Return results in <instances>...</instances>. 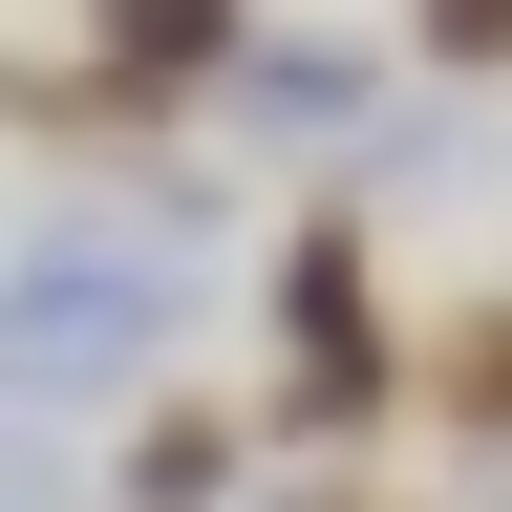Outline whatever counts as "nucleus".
I'll return each instance as SVG.
<instances>
[{"label":"nucleus","mask_w":512,"mask_h":512,"mask_svg":"<svg viewBox=\"0 0 512 512\" xmlns=\"http://www.w3.org/2000/svg\"><path fill=\"white\" fill-rule=\"evenodd\" d=\"M427 43L448 64H512V0H427Z\"/></svg>","instance_id":"1"}]
</instances>
